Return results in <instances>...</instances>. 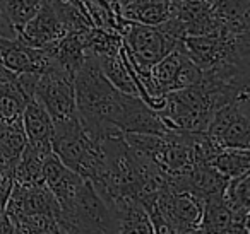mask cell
<instances>
[{
    "mask_svg": "<svg viewBox=\"0 0 250 234\" xmlns=\"http://www.w3.org/2000/svg\"><path fill=\"white\" fill-rule=\"evenodd\" d=\"M101 140L89 137L77 113L67 120L53 121L52 152L72 171L93 179L101 166Z\"/></svg>",
    "mask_w": 250,
    "mask_h": 234,
    "instance_id": "6da1fadb",
    "label": "cell"
},
{
    "mask_svg": "<svg viewBox=\"0 0 250 234\" xmlns=\"http://www.w3.org/2000/svg\"><path fill=\"white\" fill-rule=\"evenodd\" d=\"M57 222L60 233H117V220L110 205L86 178L74 198L60 207Z\"/></svg>",
    "mask_w": 250,
    "mask_h": 234,
    "instance_id": "7a4b0ae2",
    "label": "cell"
},
{
    "mask_svg": "<svg viewBox=\"0 0 250 234\" xmlns=\"http://www.w3.org/2000/svg\"><path fill=\"white\" fill-rule=\"evenodd\" d=\"M177 43V39L165 35L156 26L130 22L122 35L120 52L136 72L147 74L151 72V67L173 50Z\"/></svg>",
    "mask_w": 250,
    "mask_h": 234,
    "instance_id": "3957f363",
    "label": "cell"
},
{
    "mask_svg": "<svg viewBox=\"0 0 250 234\" xmlns=\"http://www.w3.org/2000/svg\"><path fill=\"white\" fill-rule=\"evenodd\" d=\"M206 134L216 147L250 149V93L219 106Z\"/></svg>",
    "mask_w": 250,
    "mask_h": 234,
    "instance_id": "277c9868",
    "label": "cell"
},
{
    "mask_svg": "<svg viewBox=\"0 0 250 234\" xmlns=\"http://www.w3.org/2000/svg\"><path fill=\"white\" fill-rule=\"evenodd\" d=\"M35 98L52 117L53 121L67 120L76 115V89L74 74L52 67L38 76Z\"/></svg>",
    "mask_w": 250,
    "mask_h": 234,
    "instance_id": "5b68a950",
    "label": "cell"
},
{
    "mask_svg": "<svg viewBox=\"0 0 250 234\" xmlns=\"http://www.w3.org/2000/svg\"><path fill=\"white\" fill-rule=\"evenodd\" d=\"M156 207L167 222L168 233H197L202 217V198L187 190L165 185L156 195Z\"/></svg>",
    "mask_w": 250,
    "mask_h": 234,
    "instance_id": "8992f818",
    "label": "cell"
},
{
    "mask_svg": "<svg viewBox=\"0 0 250 234\" xmlns=\"http://www.w3.org/2000/svg\"><path fill=\"white\" fill-rule=\"evenodd\" d=\"M151 79L158 93L165 96L171 91L197 84L202 79V70L188 58L182 41H178L173 50L151 67Z\"/></svg>",
    "mask_w": 250,
    "mask_h": 234,
    "instance_id": "52a82bcc",
    "label": "cell"
},
{
    "mask_svg": "<svg viewBox=\"0 0 250 234\" xmlns=\"http://www.w3.org/2000/svg\"><path fill=\"white\" fill-rule=\"evenodd\" d=\"M5 214L12 224L28 215H52L59 219L60 203L46 185H19L14 181L5 203Z\"/></svg>",
    "mask_w": 250,
    "mask_h": 234,
    "instance_id": "ba28073f",
    "label": "cell"
},
{
    "mask_svg": "<svg viewBox=\"0 0 250 234\" xmlns=\"http://www.w3.org/2000/svg\"><path fill=\"white\" fill-rule=\"evenodd\" d=\"M0 65L14 76L22 72L42 74L52 69V62L45 50L26 45L19 36L16 38L0 36Z\"/></svg>",
    "mask_w": 250,
    "mask_h": 234,
    "instance_id": "9c48e42d",
    "label": "cell"
},
{
    "mask_svg": "<svg viewBox=\"0 0 250 234\" xmlns=\"http://www.w3.org/2000/svg\"><path fill=\"white\" fill-rule=\"evenodd\" d=\"M65 33L67 31L63 29L62 22L59 21L55 11L43 2L38 12L22 24V28L18 31V36L26 45L42 48V46L62 38Z\"/></svg>",
    "mask_w": 250,
    "mask_h": 234,
    "instance_id": "30bf717a",
    "label": "cell"
},
{
    "mask_svg": "<svg viewBox=\"0 0 250 234\" xmlns=\"http://www.w3.org/2000/svg\"><path fill=\"white\" fill-rule=\"evenodd\" d=\"M43 181L62 207L74 198L84 178L70 168H67L53 152H50L43 159Z\"/></svg>",
    "mask_w": 250,
    "mask_h": 234,
    "instance_id": "8fae6325",
    "label": "cell"
},
{
    "mask_svg": "<svg viewBox=\"0 0 250 234\" xmlns=\"http://www.w3.org/2000/svg\"><path fill=\"white\" fill-rule=\"evenodd\" d=\"M42 48L48 55L52 67H60L76 76V72L86 58V29L65 33L62 38L55 39Z\"/></svg>",
    "mask_w": 250,
    "mask_h": 234,
    "instance_id": "7c38bea8",
    "label": "cell"
},
{
    "mask_svg": "<svg viewBox=\"0 0 250 234\" xmlns=\"http://www.w3.org/2000/svg\"><path fill=\"white\" fill-rule=\"evenodd\" d=\"M21 120L28 144L38 149L43 154H50L52 152L53 120L48 115V111L33 98V99L26 101Z\"/></svg>",
    "mask_w": 250,
    "mask_h": 234,
    "instance_id": "4fadbf2b",
    "label": "cell"
},
{
    "mask_svg": "<svg viewBox=\"0 0 250 234\" xmlns=\"http://www.w3.org/2000/svg\"><path fill=\"white\" fill-rule=\"evenodd\" d=\"M197 233L233 234V214L223 200V193L202 198V217Z\"/></svg>",
    "mask_w": 250,
    "mask_h": 234,
    "instance_id": "5bb4252c",
    "label": "cell"
},
{
    "mask_svg": "<svg viewBox=\"0 0 250 234\" xmlns=\"http://www.w3.org/2000/svg\"><path fill=\"white\" fill-rule=\"evenodd\" d=\"M118 14L130 22L158 26L168 19L170 4L168 0H132L118 9Z\"/></svg>",
    "mask_w": 250,
    "mask_h": 234,
    "instance_id": "9a60e30c",
    "label": "cell"
},
{
    "mask_svg": "<svg viewBox=\"0 0 250 234\" xmlns=\"http://www.w3.org/2000/svg\"><path fill=\"white\" fill-rule=\"evenodd\" d=\"M26 144H28V138H26L21 118L0 123V162L2 164H5L7 168H14Z\"/></svg>",
    "mask_w": 250,
    "mask_h": 234,
    "instance_id": "2e32d148",
    "label": "cell"
},
{
    "mask_svg": "<svg viewBox=\"0 0 250 234\" xmlns=\"http://www.w3.org/2000/svg\"><path fill=\"white\" fill-rule=\"evenodd\" d=\"M98 63L101 67V72L108 79V82L118 89L120 93L132 94V96H139V91L134 82L130 70L125 63V58L122 55V52L115 53V55H104V57H96Z\"/></svg>",
    "mask_w": 250,
    "mask_h": 234,
    "instance_id": "e0dca14e",
    "label": "cell"
},
{
    "mask_svg": "<svg viewBox=\"0 0 250 234\" xmlns=\"http://www.w3.org/2000/svg\"><path fill=\"white\" fill-rule=\"evenodd\" d=\"M45 156L35 149L33 145L26 144L24 151L21 152L18 162L12 168L14 181L19 185H45L43 181V159Z\"/></svg>",
    "mask_w": 250,
    "mask_h": 234,
    "instance_id": "ac0fdd59",
    "label": "cell"
},
{
    "mask_svg": "<svg viewBox=\"0 0 250 234\" xmlns=\"http://www.w3.org/2000/svg\"><path fill=\"white\" fill-rule=\"evenodd\" d=\"M209 164L221 173L226 179L240 176L243 173L250 171V154L249 149H236V147H221L216 151L211 157Z\"/></svg>",
    "mask_w": 250,
    "mask_h": 234,
    "instance_id": "d6986e66",
    "label": "cell"
},
{
    "mask_svg": "<svg viewBox=\"0 0 250 234\" xmlns=\"http://www.w3.org/2000/svg\"><path fill=\"white\" fill-rule=\"evenodd\" d=\"M26 101L14 79L0 82V123L21 118Z\"/></svg>",
    "mask_w": 250,
    "mask_h": 234,
    "instance_id": "ffe728a7",
    "label": "cell"
},
{
    "mask_svg": "<svg viewBox=\"0 0 250 234\" xmlns=\"http://www.w3.org/2000/svg\"><path fill=\"white\" fill-rule=\"evenodd\" d=\"M120 46L122 36L118 33L104 31V29L94 28V26L86 29V55H115L120 52Z\"/></svg>",
    "mask_w": 250,
    "mask_h": 234,
    "instance_id": "44dd1931",
    "label": "cell"
},
{
    "mask_svg": "<svg viewBox=\"0 0 250 234\" xmlns=\"http://www.w3.org/2000/svg\"><path fill=\"white\" fill-rule=\"evenodd\" d=\"M42 4L43 0H0V7L4 9L16 31H19L22 24L38 12Z\"/></svg>",
    "mask_w": 250,
    "mask_h": 234,
    "instance_id": "7402d4cb",
    "label": "cell"
},
{
    "mask_svg": "<svg viewBox=\"0 0 250 234\" xmlns=\"http://www.w3.org/2000/svg\"><path fill=\"white\" fill-rule=\"evenodd\" d=\"M14 186V176H12V168H7L2 176H0V215L5 212V203L11 195V190Z\"/></svg>",
    "mask_w": 250,
    "mask_h": 234,
    "instance_id": "603a6c76",
    "label": "cell"
},
{
    "mask_svg": "<svg viewBox=\"0 0 250 234\" xmlns=\"http://www.w3.org/2000/svg\"><path fill=\"white\" fill-rule=\"evenodd\" d=\"M0 36H4V38H16L18 36V31L11 24V21H9V18L5 16L2 7H0Z\"/></svg>",
    "mask_w": 250,
    "mask_h": 234,
    "instance_id": "cb8c5ba5",
    "label": "cell"
},
{
    "mask_svg": "<svg viewBox=\"0 0 250 234\" xmlns=\"http://www.w3.org/2000/svg\"><path fill=\"white\" fill-rule=\"evenodd\" d=\"M14 79V74H11L7 69H4V67L0 65V82H5V80H11Z\"/></svg>",
    "mask_w": 250,
    "mask_h": 234,
    "instance_id": "d4e9b609",
    "label": "cell"
},
{
    "mask_svg": "<svg viewBox=\"0 0 250 234\" xmlns=\"http://www.w3.org/2000/svg\"><path fill=\"white\" fill-rule=\"evenodd\" d=\"M115 4H117V7L120 9V7H124V5H127V4H130L132 0H113Z\"/></svg>",
    "mask_w": 250,
    "mask_h": 234,
    "instance_id": "484cf974",
    "label": "cell"
},
{
    "mask_svg": "<svg viewBox=\"0 0 250 234\" xmlns=\"http://www.w3.org/2000/svg\"><path fill=\"white\" fill-rule=\"evenodd\" d=\"M5 169H7V166H5V164H2V162H0V176H2V173H4Z\"/></svg>",
    "mask_w": 250,
    "mask_h": 234,
    "instance_id": "4316f807",
    "label": "cell"
},
{
    "mask_svg": "<svg viewBox=\"0 0 250 234\" xmlns=\"http://www.w3.org/2000/svg\"><path fill=\"white\" fill-rule=\"evenodd\" d=\"M168 2H177V0H168Z\"/></svg>",
    "mask_w": 250,
    "mask_h": 234,
    "instance_id": "83f0119b",
    "label": "cell"
}]
</instances>
